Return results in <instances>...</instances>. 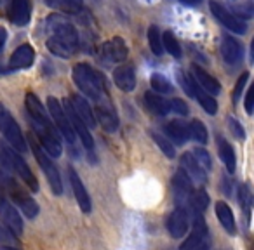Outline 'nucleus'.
<instances>
[{"instance_id": "1", "label": "nucleus", "mask_w": 254, "mask_h": 250, "mask_svg": "<svg viewBox=\"0 0 254 250\" xmlns=\"http://www.w3.org/2000/svg\"><path fill=\"white\" fill-rule=\"evenodd\" d=\"M26 113H28L30 125H32L33 132H35V138L39 141V145L49 153L53 158L61 156L63 153V145H61L60 132L54 127L51 116L46 113V108L40 102V99L35 94L28 92L25 99Z\"/></svg>"}, {"instance_id": "4", "label": "nucleus", "mask_w": 254, "mask_h": 250, "mask_svg": "<svg viewBox=\"0 0 254 250\" xmlns=\"http://www.w3.org/2000/svg\"><path fill=\"white\" fill-rule=\"evenodd\" d=\"M0 186H2L5 195H9L12 205L25 214V217L35 219L37 215H39L40 208H39V203L35 201V198L16 181V177L11 174V170L5 169V167L0 169Z\"/></svg>"}, {"instance_id": "20", "label": "nucleus", "mask_w": 254, "mask_h": 250, "mask_svg": "<svg viewBox=\"0 0 254 250\" xmlns=\"http://www.w3.org/2000/svg\"><path fill=\"white\" fill-rule=\"evenodd\" d=\"M68 101H70L75 115H77L89 129H94L96 127L94 111H92V108H91V104L87 102V99H85L84 96H80V94H73V96H70V98H68Z\"/></svg>"}, {"instance_id": "41", "label": "nucleus", "mask_w": 254, "mask_h": 250, "mask_svg": "<svg viewBox=\"0 0 254 250\" xmlns=\"http://www.w3.org/2000/svg\"><path fill=\"white\" fill-rule=\"evenodd\" d=\"M228 127H230V131H232V134L235 136L239 141L246 139V131H244L242 123H240L239 120H235L233 116H228Z\"/></svg>"}, {"instance_id": "45", "label": "nucleus", "mask_w": 254, "mask_h": 250, "mask_svg": "<svg viewBox=\"0 0 254 250\" xmlns=\"http://www.w3.org/2000/svg\"><path fill=\"white\" fill-rule=\"evenodd\" d=\"M183 5H190V7H193V5H198L202 2V0H180Z\"/></svg>"}, {"instance_id": "48", "label": "nucleus", "mask_w": 254, "mask_h": 250, "mask_svg": "<svg viewBox=\"0 0 254 250\" xmlns=\"http://www.w3.org/2000/svg\"><path fill=\"white\" fill-rule=\"evenodd\" d=\"M5 167V163H4V158H2V151H0V169H4ZM7 169V167H5Z\"/></svg>"}, {"instance_id": "43", "label": "nucleus", "mask_w": 254, "mask_h": 250, "mask_svg": "<svg viewBox=\"0 0 254 250\" xmlns=\"http://www.w3.org/2000/svg\"><path fill=\"white\" fill-rule=\"evenodd\" d=\"M253 101H254V91H247L246 94V113L247 115H253Z\"/></svg>"}, {"instance_id": "42", "label": "nucleus", "mask_w": 254, "mask_h": 250, "mask_svg": "<svg viewBox=\"0 0 254 250\" xmlns=\"http://www.w3.org/2000/svg\"><path fill=\"white\" fill-rule=\"evenodd\" d=\"M169 108H171V111L178 113V115H183V116L188 115V104L183 101V99H178V98L171 99V101H169Z\"/></svg>"}, {"instance_id": "22", "label": "nucleus", "mask_w": 254, "mask_h": 250, "mask_svg": "<svg viewBox=\"0 0 254 250\" xmlns=\"http://www.w3.org/2000/svg\"><path fill=\"white\" fill-rule=\"evenodd\" d=\"M113 82L124 92H132L136 89V71L132 64H122L113 71Z\"/></svg>"}, {"instance_id": "23", "label": "nucleus", "mask_w": 254, "mask_h": 250, "mask_svg": "<svg viewBox=\"0 0 254 250\" xmlns=\"http://www.w3.org/2000/svg\"><path fill=\"white\" fill-rule=\"evenodd\" d=\"M191 78H193V80L197 82V84L200 85L205 92H209L211 96H218L219 92H221V85H219V82L216 80L211 73H207V71L202 70L200 66H197V64L191 66Z\"/></svg>"}, {"instance_id": "40", "label": "nucleus", "mask_w": 254, "mask_h": 250, "mask_svg": "<svg viewBox=\"0 0 254 250\" xmlns=\"http://www.w3.org/2000/svg\"><path fill=\"white\" fill-rule=\"evenodd\" d=\"M247 80H249V73H247V71H244V73L239 77V80H237L235 89H233V94H232V101H233V104H237V102H239L240 96H242L244 89H246Z\"/></svg>"}, {"instance_id": "16", "label": "nucleus", "mask_w": 254, "mask_h": 250, "mask_svg": "<svg viewBox=\"0 0 254 250\" xmlns=\"http://www.w3.org/2000/svg\"><path fill=\"white\" fill-rule=\"evenodd\" d=\"M101 56L106 63L119 64L124 63L129 56V49H127V44L122 37H113V39L106 40L101 47Z\"/></svg>"}, {"instance_id": "30", "label": "nucleus", "mask_w": 254, "mask_h": 250, "mask_svg": "<svg viewBox=\"0 0 254 250\" xmlns=\"http://www.w3.org/2000/svg\"><path fill=\"white\" fill-rule=\"evenodd\" d=\"M209 195L204 188H198V190H193L190 200H188V210H191V214H204L205 208L209 207Z\"/></svg>"}, {"instance_id": "3", "label": "nucleus", "mask_w": 254, "mask_h": 250, "mask_svg": "<svg viewBox=\"0 0 254 250\" xmlns=\"http://www.w3.org/2000/svg\"><path fill=\"white\" fill-rule=\"evenodd\" d=\"M73 82L78 87V91L85 96V98L92 99L94 102L101 104V102H110L108 101V84L106 78L103 77L101 71H98L96 68H92L87 63H78L73 68Z\"/></svg>"}, {"instance_id": "37", "label": "nucleus", "mask_w": 254, "mask_h": 250, "mask_svg": "<svg viewBox=\"0 0 254 250\" xmlns=\"http://www.w3.org/2000/svg\"><path fill=\"white\" fill-rule=\"evenodd\" d=\"M148 44L150 49L155 56H162L164 47H162V35H160L159 28L157 26H150L148 28Z\"/></svg>"}, {"instance_id": "19", "label": "nucleus", "mask_w": 254, "mask_h": 250, "mask_svg": "<svg viewBox=\"0 0 254 250\" xmlns=\"http://www.w3.org/2000/svg\"><path fill=\"white\" fill-rule=\"evenodd\" d=\"M94 118L96 123H99L106 132H115L119 129V116H117L115 109H113L112 102H101L94 109Z\"/></svg>"}, {"instance_id": "27", "label": "nucleus", "mask_w": 254, "mask_h": 250, "mask_svg": "<svg viewBox=\"0 0 254 250\" xmlns=\"http://www.w3.org/2000/svg\"><path fill=\"white\" fill-rule=\"evenodd\" d=\"M221 56L228 64H237L242 59V46L237 39L225 35L221 40Z\"/></svg>"}, {"instance_id": "8", "label": "nucleus", "mask_w": 254, "mask_h": 250, "mask_svg": "<svg viewBox=\"0 0 254 250\" xmlns=\"http://www.w3.org/2000/svg\"><path fill=\"white\" fill-rule=\"evenodd\" d=\"M178 78H180L181 89L187 92V96H190L195 101H198V104L204 108V111L207 113V115H216V113H218V102H216V99L212 98L209 92H205L204 89L191 78V75L180 73Z\"/></svg>"}, {"instance_id": "28", "label": "nucleus", "mask_w": 254, "mask_h": 250, "mask_svg": "<svg viewBox=\"0 0 254 250\" xmlns=\"http://www.w3.org/2000/svg\"><path fill=\"white\" fill-rule=\"evenodd\" d=\"M218 153H219V158H221L223 165L226 167V170H228L230 174L235 172V169H237L235 150H233V146L230 145L226 139L218 138Z\"/></svg>"}, {"instance_id": "13", "label": "nucleus", "mask_w": 254, "mask_h": 250, "mask_svg": "<svg viewBox=\"0 0 254 250\" xmlns=\"http://www.w3.org/2000/svg\"><path fill=\"white\" fill-rule=\"evenodd\" d=\"M207 240L211 238H209V228L205 224L204 214H193V228H191L190 235L187 236V240L181 243L180 250H195Z\"/></svg>"}, {"instance_id": "18", "label": "nucleus", "mask_w": 254, "mask_h": 250, "mask_svg": "<svg viewBox=\"0 0 254 250\" xmlns=\"http://www.w3.org/2000/svg\"><path fill=\"white\" fill-rule=\"evenodd\" d=\"M7 18L12 25L25 26L32 18V4L30 0H7Z\"/></svg>"}, {"instance_id": "15", "label": "nucleus", "mask_w": 254, "mask_h": 250, "mask_svg": "<svg viewBox=\"0 0 254 250\" xmlns=\"http://www.w3.org/2000/svg\"><path fill=\"white\" fill-rule=\"evenodd\" d=\"M0 221L5 222V224H7L9 228L16 233V235H21L23 228H25V226H23V219H21V215H19L18 208H16L14 205H12L11 201L5 198L2 186H0Z\"/></svg>"}, {"instance_id": "26", "label": "nucleus", "mask_w": 254, "mask_h": 250, "mask_svg": "<svg viewBox=\"0 0 254 250\" xmlns=\"http://www.w3.org/2000/svg\"><path fill=\"white\" fill-rule=\"evenodd\" d=\"M216 215H218L219 224L223 226L226 233L230 236L237 235V222H235V215H233V210L230 208V205L226 201H216Z\"/></svg>"}, {"instance_id": "7", "label": "nucleus", "mask_w": 254, "mask_h": 250, "mask_svg": "<svg viewBox=\"0 0 254 250\" xmlns=\"http://www.w3.org/2000/svg\"><path fill=\"white\" fill-rule=\"evenodd\" d=\"M0 134L4 136L7 145L12 146L18 153H26L28 145H26L25 136H23L14 116L11 115V111L2 102H0Z\"/></svg>"}, {"instance_id": "44", "label": "nucleus", "mask_w": 254, "mask_h": 250, "mask_svg": "<svg viewBox=\"0 0 254 250\" xmlns=\"http://www.w3.org/2000/svg\"><path fill=\"white\" fill-rule=\"evenodd\" d=\"M5 40H7V32H5V28H0V50L4 49Z\"/></svg>"}, {"instance_id": "35", "label": "nucleus", "mask_w": 254, "mask_h": 250, "mask_svg": "<svg viewBox=\"0 0 254 250\" xmlns=\"http://www.w3.org/2000/svg\"><path fill=\"white\" fill-rule=\"evenodd\" d=\"M150 84H152L153 92H157V94H171L173 92L171 82L160 73H153L152 78H150Z\"/></svg>"}, {"instance_id": "32", "label": "nucleus", "mask_w": 254, "mask_h": 250, "mask_svg": "<svg viewBox=\"0 0 254 250\" xmlns=\"http://www.w3.org/2000/svg\"><path fill=\"white\" fill-rule=\"evenodd\" d=\"M188 132H190V139H193L195 143H198V145H205L207 143V129H205V125L200 122V120H191L190 123H188Z\"/></svg>"}, {"instance_id": "47", "label": "nucleus", "mask_w": 254, "mask_h": 250, "mask_svg": "<svg viewBox=\"0 0 254 250\" xmlns=\"http://www.w3.org/2000/svg\"><path fill=\"white\" fill-rule=\"evenodd\" d=\"M0 250H19V249H16V247H9V245H4V247H0Z\"/></svg>"}, {"instance_id": "29", "label": "nucleus", "mask_w": 254, "mask_h": 250, "mask_svg": "<svg viewBox=\"0 0 254 250\" xmlns=\"http://www.w3.org/2000/svg\"><path fill=\"white\" fill-rule=\"evenodd\" d=\"M145 104L150 111L155 113V115H159V116H164V115H167V113H171L169 101L164 99L162 96L157 94V92H153V91L145 92Z\"/></svg>"}, {"instance_id": "24", "label": "nucleus", "mask_w": 254, "mask_h": 250, "mask_svg": "<svg viewBox=\"0 0 254 250\" xmlns=\"http://www.w3.org/2000/svg\"><path fill=\"white\" fill-rule=\"evenodd\" d=\"M164 132H166V138L174 145H185L187 141H190L188 123L181 122V120H171L169 123H166Z\"/></svg>"}, {"instance_id": "31", "label": "nucleus", "mask_w": 254, "mask_h": 250, "mask_svg": "<svg viewBox=\"0 0 254 250\" xmlns=\"http://www.w3.org/2000/svg\"><path fill=\"white\" fill-rule=\"evenodd\" d=\"M44 4L64 14H77L82 11V0H44Z\"/></svg>"}, {"instance_id": "14", "label": "nucleus", "mask_w": 254, "mask_h": 250, "mask_svg": "<svg viewBox=\"0 0 254 250\" xmlns=\"http://www.w3.org/2000/svg\"><path fill=\"white\" fill-rule=\"evenodd\" d=\"M193 181L188 177V174L183 169H180L173 177V193L174 201L181 207L188 208V200H190L191 193H193Z\"/></svg>"}, {"instance_id": "9", "label": "nucleus", "mask_w": 254, "mask_h": 250, "mask_svg": "<svg viewBox=\"0 0 254 250\" xmlns=\"http://www.w3.org/2000/svg\"><path fill=\"white\" fill-rule=\"evenodd\" d=\"M63 109H64V113H66L68 120H70V125H71V129H73L77 139H80L82 145H84V148L87 150V155L91 156L92 162H96V155H94L96 146H94V139H92V136H91V129H89L87 125H85V123L82 122L77 115H75V111H73V108H71L68 98L63 101Z\"/></svg>"}, {"instance_id": "46", "label": "nucleus", "mask_w": 254, "mask_h": 250, "mask_svg": "<svg viewBox=\"0 0 254 250\" xmlns=\"http://www.w3.org/2000/svg\"><path fill=\"white\" fill-rule=\"evenodd\" d=\"M195 250H211V240H207V242H204L202 245H198Z\"/></svg>"}, {"instance_id": "17", "label": "nucleus", "mask_w": 254, "mask_h": 250, "mask_svg": "<svg viewBox=\"0 0 254 250\" xmlns=\"http://www.w3.org/2000/svg\"><path fill=\"white\" fill-rule=\"evenodd\" d=\"M68 179H70V186H71V191H73V197L77 200L78 207L84 214H89L92 210V201H91V197H89L87 190H85L84 183H82L80 176L77 174V170L73 167H68Z\"/></svg>"}, {"instance_id": "2", "label": "nucleus", "mask_w": 254, "mask_h": 250, "mask_svg": "<svg viewBox=\"0 0 254 250\" xmlns=\"http://www.w3.org/2000/svg\"><path fill=\"white\" fill-rule=\"evenodd\" d=\"M46 32V44L47 49L58 57L63 59H70L78 52L80 47V37H78L77 28L70 19L64 16L54 14L46 21L44 26Z\"/></svg>"}, {"instance_id": "39", "label": "nucleus", "mask_w": 254, "mask_h": 250, "mask_svg": "<svg viewBox=\"0 0 254 250\" xmlns=\"http://www.w3.org/2000/svg\"><path fill=\"white\" fill-rule=\"evenodd\" d=\"M191 155L195 156V160H197V162L200 163V167L205 170V172H209V170L212 169V160H211V155L207 153V150H204V148H195L193 151H191Z\"/></svg>"}, {"instance_id": "25", "label": "nucleus", "mask_w": 254, "mask_h": 250, "mask_svg": "<svg viewBox=\"0 0 254 250\" xmlns=\"http://www.w3.org/2000/svg\"><path fill=\"white\" fill-rule=\"evenodd\" d=\"M180 162H181V169L188 174V177H190L191 181H197V183H200V184L207 183V172H205V170L200 167V163L195 160V156L191 155V151L181 155Z\"/></svg>"}, {"instance_id": "21", "label": "nucleus", "mask_w": 254, "mask_h": 250, "mask_svg": "<svg viewBox=\"0 0 254 250\" xmlns=\"http://www.w3.org/2000/svg\"><path fill=\"white\" fill-rule=\"evenodd\" d=\"M35 59V50L30 44H23L18 49L12 52L11 59H9V68L7 71H16L23 70V68H30Z\"/></svg>"}, {"instance_id": "12", "label": "nucleus", "mask_w": 254, "mask_h": 250, "mask_svg": "<svg viewBox=\"0 0 254 250\" xmlns=\"http://www.w3.org/2000/svg\"><path fill=\"white\" fill-rule=\"evenodd\" d=\"M209 9H211L212 16H214L226 30H230V32H233V33H240V35L247 32L246 23H244L240 18H237L235 14H232V12H230L225 5L219 4V2H211V4H209Z\"/></svg>"}, {"instance_id": "11", "label": "nucleus", "mask_w": 254, "mask_h": 250, "mask_svg": "<svg viewBox=\"0 0 254 250\" xmlns=\"http://www.w3.org/2000/svg\"><path fill=\"white\" fill-rule=\"evenodd\" d=\"M166 229L173 238H183L190 229V212L187 207L178 205L166 219Z\"/></svg>"}, {"instance_id": "33", "label": "nucleus", "mask_w": 254, "mask_h": 250, "mask_svg": "<svg viewBox=\"0 0 254 250\" xmlns=\"http://www.w3.org/2000/svg\"><path fill=\"white\" fill-rule=\"evenodd\" d=\"M239 205L246 214L247 221L251 219V207H253V195H251L249 184H240L239 186Z\"/></svg>"}, {"instance_id": "5", "label": "nucleus", "mask_w": 254, "mask_h": 250, "mask_svg": "<svg viewBox=\"0 0 254 250\" xmlns=\"http://www.w3.org/2000/svg\"><path fill=\"white\" fill-rule=\"evenodd\" d=\"M28 146H30V150H32L35 160L39 162L42 172L46 174L47 183H49V186H51V191H53L56 197H61V195H63V181H61L60 169H58L56 163H54L53 156H51L49 153H47L46 150L39 145V141L33 139L32 136H30V145Z\"/></svg>"}, {"instance_id": "38", "label": "nucleus", "mask_w": 254, "mask_h": 250, "mask_svg": "<svg viewBox=\"0 0 254 250\" xmlns=\"http://www.w3.org/2000/svg\"><path fill=\"white\" fill-rule=\"evenodd\" d=\"M0 243H2V245H9V247L18 245V236H16V233L2 221H0Z\"/></svg>"}, {"instance_id": "36", "label": "nucleus", "mask_w": 254, "mask_h": 250, "mask_svg": "<svg viewBox=\"0 0 254 250\" xmlns=\"http://www.w3.org/2000/svg\"><path fill=\"white\" fill-rule=\"evenodd\" d=\"M152 139H153V143H155V145L160 148V151L167 156V158H174V156H176V151H174L173 143H171L166 136L159 134V132H152Z\"/></svg>"}, {"instance_id": "10", "label": "nucleus", "mask_w": 254, "mask_h": 250, "mask_svg": "<svg viewBox=\"0 0 254 250\" xmlns=\"http://www.w3.org/2000/svg\"><path fill=\"white\" fill-rule=\"evenodd\" d=\"M47 109H49L51 120H53L54 127L58 129V132H61L63 138L66 139L70 145L75 146V143H77V136H75L73 129H71L70 120H68L66 113H64V109H63V104H61L56 98L51 96V98L47 99Z\"/></svg>"}, {"instance_id": "34", "label": "nucleus", "mask_w": 254, "mask_h": 250, "mask_svg": "<svg viewBox=\"0 0 254 250\" xmlns=\"http://www.w3.org/2000/svg\"><path fill=\"white\" fill-rule=\"evenodd\" d=\"M162 47L171 54V56L176 57V59H180L181 57V46H180V42H178V39H176L174 33H171V32L164 33L162 35Z\"/></svg>"}, {"instance_id": "6", "label": "nucleus", "mask_w": 254, "mask_h": 250, "mask_svg": "<svg viewBox=\"0 0 254 250\" xmlns=\"http://www.w3.org/2000/svg\"><path fill=\"white\" fill-rule=\"evenodd\" d=\"M0 151H2V158H4V163L11 172L18 174V177L30 188L32 191H39V181L33 176L32 169L28 167V163L25 162L21 155L16 151L12 146L9 145H0Z\"/></svg>"}]
</instances>
